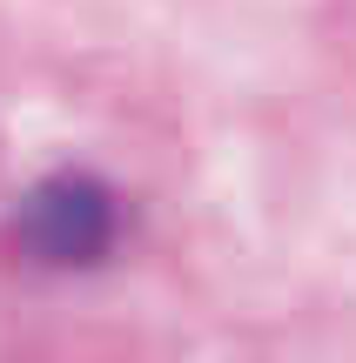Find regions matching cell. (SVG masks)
<instances>
[{"label": "cell", "mask_w": 356, "mask_h": 363, "mask_svg": "<svg viewBox=\"0 0 356 363\" xmlns=\"http://www.w3.org/2000/svg\"><path fill=\"white\" fill-rule=\"evenodd\" d=\"M21 229L47 262H88V256H101L108 235H115V202H108L94 182L61 175V182H47V189L27 202Z\"/></svg>", "instance_id": "obj_1"}]
</instances>
